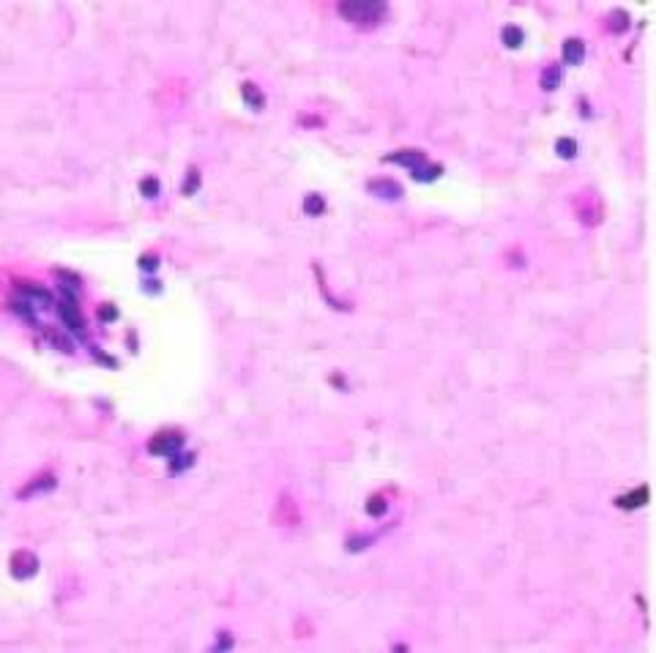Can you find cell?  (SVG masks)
I'll return each mask as SVG.
<instances>
[{
	"mask_svg": "<svg viewBox=\"0 0 656 653\" xmlns=\"http://www.w3.org/2000/svg\"><path fill=\"white\" fill-rule=\"evenodd\" d=\"M36 572H39V558L30 550H17L11 555V574L17 580H30Z\"/></svg>",
	"mask_w": 656,
	"mask_h": 653,
	"instance_id": "cell-4",
	"label": "cell"
},
{
	"mask_svg": "<svg viewBox=\"0 0 656 653\" xmlns=\"http://www.w3.org/2000/svg\"><path fill=\"white\" fill-rule=\"evenodd\" d=\"M555 151H558L561 159H574V156H577V143L569 140V137H561V140L555 143Z\"/></svg>",
	"mask_w": 656,
	"mask_h": 653,
	"instance_id": "cell-16",
	"label": "cell"
},
{
	"mask_svg": "<svg viewBox=\"0 0 656 653\" xmlns=\"http://www.w3.org/2000/svg\"><path fill=\"white\" fill-rule=\"evenodd\" d=\"M500 36H503V44H506V47H512V49H517V47L525 41V33H522L517 25H506Z\"/></svg>",
	"mask_w": 656,
	"mask_h": 653,
	"instance_id": "cell-13",
	"label": "cell"
},
{
	"mask_svg": "<svg viewBox=\"0 0 656 653\" xmlns=\"http://www.w3.org/2000/svg\"><path fill=\"white\" fill-rule=\"evenodd\" d=\"M156 266H159V257H151V254H145L143 260H140V268H143V271H156Z\"/></svg>",
	"mask_w": 656,
	"mask_h": 653,
	"instance_id": "cell-22",
	"label": "cell"
},
{
	"mask_svg": "<svg viewBox=\"0 0 656 653\" xmlns=\"http://www.w3.org/2000/svg\"><path fill=\"white\" fill-rule=\"evenodd\" d=\"M561 85V69L558 66H550L544 74H541V88L544 90H555Z\"/></svg>",
	"mask_w": 656,
	"mask_h": 653,
	"instance_id": "cell-17",
	"label": "cell"
},
{
	"mask_svg": "<svg viewBox=\"0 0 656 653\" xmlns=\"http://www.w3.org/2000/svg\"><path fill=\"white\" fill-rule=\"evenodd\" d=\"M99 317H102V320H115V317H118V309L112 307V304H104V307H99Z\"/></svg>",
	"mask_w": 656,
	"mask_h": 653,
	"instance_id": "cell-21",
	"label": "cell"
},
{
	"mask_svg": "<svg viewBox=\"0 0 656 653\" xmlns=\"http://www.w3.org/2000/svg\"><path fill=\"white\" fill-rule=\"evenodd\" d=\"M645 500H648V490H645V487H640V490L632 492V495L621 498V500H618V506H621V509H635V506H643Z\"/></svg>",
	"mask_w": 656,
	"mask_h": 653,
	"instance_id": "cell-14",
	"label": "cell"
},
{
	"mask_svg": "<svg viewBox=\"0 0 656 653\" xmlns=\"http://www.w3.org/2000/svg\"><path fill=\"white\" fill-rule=\"evenodd\" d=\"M304 211H307V216H323L326 200H323L320 194H309L307 200H304Z\"/></svg>",
	"mask_w": 656,
	"mask_h": 653,
	"instance_id": "cell-15",
	"label": "cell"
},
{
	"mask_svg": "<svg viewBox=\"0 0 656 653\" xmlns=\"http://www.w3.org/2000/svg\"><path fill=\"white\" fill-rule=\"evenodd\" d=\"M49 490H55V476H52V473H44V476H36L28 487H22L17 495H20V498H33V495H41V492H49Z\"/></svg>",
	"mask_w": 656,
	"mask_h": 653,
	"instance_id": "cell-7",
	"label": "cell"
},
{
	"mask_svg": "<svg viewBox=\"0 0 656 653\" xmlns=\"http://www.w3.org/2000/svg\"><path fill=\"white\" fill-rule=\"evenodd\" d=\"M140 192H143V197L153 200V197H159L162 186H159V181H156L153 175H148V178H143V181H140Z\"/></svg>",
	"mask_w": 656,
	"mask_h": 653,
	"instance_id": "cell-18",
	"label": "cell"
},
{
	"mask_svg": "<svg viewBox=\"0 0 656 653\" xmlns=\"http://www.w3.org/2000/svg\"><path fill=\"white\" fill-rule=\"evenodd\" d=\"M20 295L25 301H30L33 307H49V304H52L49 290H44V287H39V285H20Z\"/></svg>",
	"mask_w": 656,
	"mask_h": 653,
	"instance_id": "cell-8",
	"label": "cell"
},
{
	"mask_svg": "<svg viewBox=\"0 0 656 653\" xmlns=\"http://www.w3.org/2000/svg\"><path fill=\"white\" fill-rule=\"evenodd\" d=\"M58 314H61V320L71 328L74 334H82L85 320H82V312H80V307H77V301H74V295L63 293V298L58 301Z\"/></svg>",
	"mask_w": 656,
	"mask_h": 653,
	"instance_id": "cell-3",
	"label": "cell"
},
{
	"mask_svg": "<svg viewBox=\"0 0 656 653\" xmlns=\"http://www.w3.org/2000/svg\"><path fill=\"white\" fill-rule=\"evenodd\" d=\"M241 96H244V102L249 104L252 110H263V107H266V96H263V90H257L254 82H244V85H241Z\"/></svg>",
	"mask_w": 656,
	"mask_h": 653,
	"instance_id": "cell-11",
	"label": "cell"
},
{
	"mask_svg": "<svg viewBox=\"0 0 656 653\" xmlns=\"http://www.w3.org/2000/svg\"><path fill=\"white\" fill-rule=\"evenodd\" d=\"M386 162L402 164V167H408L410 172H413V170H418V167L427 164V156H424L421 151H397V153H389V156H386Z\"/></svg>",
	"mask_w": 656,
	"mask_h": 653,
	"instance_id": "cell-5",
	"label": "cell"
},
{
	"mask_svg": "<svg viewBox=\"0 0 656 653\" xmlns=\"http://www.w3.org/2000/svg\"><path fill=\"white\" fill-rule=\"evenodd\" d=\"M41 334H44V339H47L49 345L55 347V350H61V353H71V350H74V342H71L63 331H58V328H44Z\"/></svg>",
	"mask_w": 656,
	"mask_h": 653,
	"instance_id": "cell-9",
	"label": "cell"
},
{
	"mask_svg": "<svg viewBox=\"0 0 656 653\" xmlns=\"http://www.w3.org/2000/svg\"><path fill=\"white\" fill-rule=\"evenodd\" d=\"M367 189L372 192V194L383 197V200H399V197H402V186L397 184V181H386V178H380V181H369Z\"/></svg>",
	"mask_w": 656,
	"mask_h": 653,
	"instance_id": "cell-6",
	"label": "cell"
},
{
	"mask_svg": "<svg viewBox=\"0 0 656 653\" xmlns=\"http://www.w3.org/2000/svg\"><path fill=\"white\" fill-rule=\"evenodd\" d=\"M626 28H629V17H626L623 11H618V14H615V30L621 33V30H626Z\"/></svg>",
	"mask_w": 656,
	"mask_h": 653,
	"instance_id": "cell-23",
	"label": "cell"
},
{
	"mask_svg": "<svg viewBox=\"0 0 656 653\" xmlns=\"http://www.w3.org/2000/svg\"><path fill=\"white\" fill-rule=\"evenodd\" d=\"M440 172H443V167H435V164H424V167L413 170L410 175H413V181H421V184H432L435 178H440Z\"/></svg>",
	"mask_w": 656,
	"mask_h": 653,
	"instance_id": "cell-12",
	"label": "cell"
},
{
	"mask_svg": "<svg viewBox=\"0 0 656 653\" xmlns=\"http://www.w3.org/2000/svg\"><path fill=\"white\" fill-rule=\"evenodd\" d=\"M582 58H585V44L580 39H569L563 44V61L569 63V66H580Z\"/></svg>",
	"mask_w": 656,
	"mask_h": 653,
	"instance_id": "cell-10",
	"label": "cell"
},
{
	"mask_svg": "<svg viewBox=\"0 0 656 653\" xmlns=\"http://www.w3.org/2000/svg\"><path fill=\"white\" fill-rule=\"evenodd\" d=\"M336 11L345 17L348 22H356V25H375L386 17L389 6L380 3V0H364V3H339Z\"/></svg>",
	"mask_w": 656,
	"mask_h": 653,
	"instance_id": "cell-1",
	"label": "cell"
},
{
	"mask_svg": "<svg viewBox=\"0 0 656 653\" xmlns=\"http://www.w3.org/2000/svg\"><path fill=\"white\" fill-rule=\"evenodd\" d=\"M184 440L186 437L181 432H159V435L151 437L148 451L156 454V457H175L178 451L184 449Z\"/></svg>",
	"mask_w": 656,
	"mask_h": 653,
	"instance_id": "cell-2",
	"label": "cell"
},
{
	"mask_svg": "<svg viewBox=\"0 0 656 653\" xmlns=\"http://www.w3.org/2000/svg\"><path fill=\"white\" fill-rule=\"evenodd\" d=\"M197 189H200V172H197V170H189V172H186V181H184V194L186 197H192Z\"/></svg>",
	"mask_w": 656,
	"mask_h": 653,
	"instance_id": "cell-19",
	"label": "cell"
},
{
	"mask_svg": "<svg viewBox=\"0 0 656 653\" xmlns=\"http://www.w3.org/2000/svg\"><path fill=\"white\" fill-rule=\"evenodd\" d=\"M386 509H389V503H386L383 498H372V500L367 503V511L372 514V517H383Z\"/></svg>",
	"mask_w": 656,
	"mask_h": 653,
	"instance_id": "cell-20",
	"label": "cell"
}]
</instances>
